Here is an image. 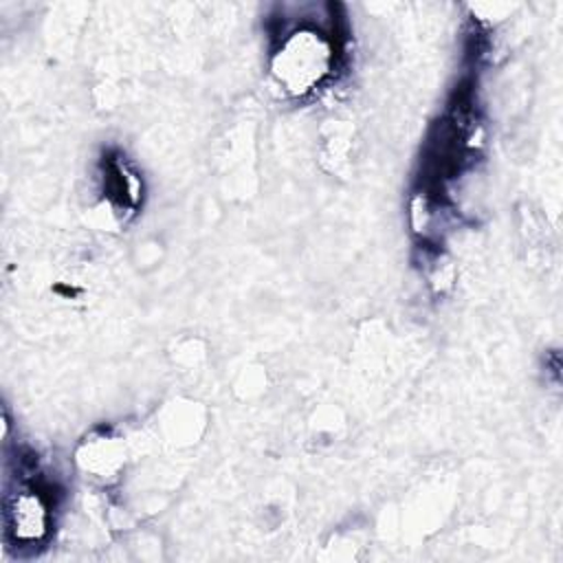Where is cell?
Segmentation results:
<instances>
[{
	"instance_id": "1",
	"label": "cell",
	"mask_w": 563,
	"mask_h": 563,
	"mask_svg": "<svg viewBox=\"0 0 563 563\" xmlns=\"http://www.w3.org/2000/svg\"><path fill=\"white\" fill-rule=\"evenodd\" d=\"M334 70V44L314 26H299L282 35L273 57L271 77L288 97L314 92Z\"/></svg>"
},
{
	"instance_id": "2",
	"label": "cell",
	"mask_w": 563,
	"mask_h": 563,
	"mask_svg": "<svg viewBox=\"0 0 563 563\" xmlns=\"http://www.w3.org/2000/svg\"><path fill=\"white\" fill-rule=\"evenodd\" d=\"M7 530L20 548L42 543L53 526L51 497L37 486H24L7 499Z\"/></svg>"
}]
</instances>
